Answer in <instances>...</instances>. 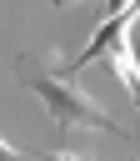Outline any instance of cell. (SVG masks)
<instances>
[{
    "mask_svg": "<svg viewBox=\"0 0 140 161\" xmlns=\"http://www.w3.org/2000/svg\"><path fill=\"white\" fill-rule=\"evenodd\" d=\"M15 75H20L25 91H35V96L45 101V111L55 116V131H75V126H85V131H100V136H120V141H130V126L110 121V116L80 91L75 70H60V55H55V50L15 55Z\"/></svg>",
    "mask_w": 140,
    "mask_h": 161,
    "instance_id": "1",
    "label": "cell"
},
{
    "mask_svg": "<svg viewBox=\"0 0 140 161\" xmlns=\"http://www.w3.org/2000/svg\"><path fill=\"white\" fill-rule=\"evenodd\" d=\"M50 5H55V10H65V5H75V0H50Z\"/></svg>",
    "mask_w": 140,
    "mask_h": 161,
    "instance_id": "4",
    "label": "cell"
},
{
    "mask_svg": "<svg viewBox=\"0 0 140 161\" xmlns=\"http://www.w3.org/2000/svg\"><path fill=\"white\" fill-rule=\"evenodd\" d=\"M100 60H110V70H115V75L125 80V91H130V101L140 106V65H135V55H130V40H125V35H120V40H110Z\"/></svg>",
    "mask_w": 140,
    "mask_h": 161,
    "instance_id": "2",
    "label": "cell"
},
{
    "mask_svg": "<svg viewBox=\"0 0 140 161\" xmlns=\"http://www.w3.org/2000/svg\"><path fill=\"white\" fill-rule=\"evenodd\" d=\"M10 156H20V151H15V146H10L5 136H0V161H10Z\"/></svg>",
    "mask_w": 140,
    "mask_h": 161,
    "instance_id": "3",
    "label": "cell"
}]
</instances>
